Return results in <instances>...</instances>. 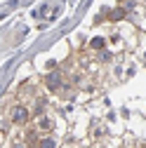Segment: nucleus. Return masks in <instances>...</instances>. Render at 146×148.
Returning a JSON list of instances; mask_svg holds the SVG:
<instances>
[{"instance_id": "obj_2", "label": "nucleus", "mask_w": 146, "mask_h": 148, "mask_svg": "<svg viewBox=\"0 0 146 148\" xmlns=\"http://www.w3.org/2000/svg\"><path fill=\"white\" fill-rule=\"evenodd\" d=\"M123 16H125L123 10H113V12H111V19H123Z\"/></svg>"}, {"instance_id": "obj_5", "label": "nucleus", "mask_w": 146, "mask_h": 148, "mask_svg": "<svg viewBox=\"0 0 146 148\" xmlns=\"http://www.w3.org/2000/svg\"><path fill=\"white\" fill-rule=\"evenodd\" d=\"M40 148H54V141H52V139H45V141H43V146H40Z\"/></svg>"}, {"instance_id": "obj_1", "label": "nucleus", "mask_w": 146, "mask_h": 148, "mask_svg": "<svg viewBox=\"0 0 146 148\" xmlns=\"http://www.w3.org/2000/svg\"><path fill=\"white\" fill-rule=\"evenodd\" d=\"M28 113H26V108H17L14 110V122H26Z\"/></svg>"}, {"instance_id": "obj_3", "label": "nucleus", "mask_w": 146, "mask_h": 148, "mask_svg": "<svg viewBox=\"0 0 146 148\" xmlns=\"http://www.w3.org/2000/svg\"><path fill=\"white\" fill-rule=\"evenodd\" d=\"M47 85H50V87H57V85H59V75H50Z\"/></svg>"}, {"instance_id": "obj_4", "label": "nucleus", "mask_w": 146, "mask_h": 148, "mask_svg": "<svg viewBox=\"0 0 146 148\" xmlns=\"http://www.w3.org/2000/svg\"><path fill=\"white\" fill-rule=\"evenodd\" d=\"M92 47H94V49H101V47H104V40H101V38H94V40H92Z\"/></svg>"}]
</instances>
